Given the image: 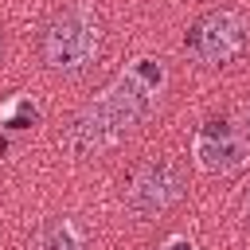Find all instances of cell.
<instances>
[{
	"label": "cell",
	"instance_id": "cell-6",
	"mask_svg": "<svg viewBox=\"0 0 250 250\" xmlns=\"http://www.w3.org/2000/svg\"><path fill=\"white\" fill-rule=\"evenodd\" d=\"M31 250H82V238H78L70 219H47L35 230V246Z\"/></svg>",
	"mask_w": 250,
	"mask_h": 250
},
{
	"label": "cell",
	"instance_id": "cell-1",
	"mask_svg": "<svg viewBox=\"0 0 250 250\" xmlns=\"http://www.w3.org/2000/svg\"><path fill=\"white\" fill-rule=\"evenodd\" d=\"M164 86H168V66H164V59H152V55L133 59L129 70H125L98 102H90V105L74 117V125H70L66 137H62V148H66L70 156H98V152L109 148L121 133H129L141 117H148V109L156 105V98H160Z\"/></svg>",
	"mask_w": 250,
	"mask_h": 250
},
{
	"label": "cell",
	"instance_id": "cell-7",
	"mask_svg": "<svg viewBox=\"0 0 250 250\" xmlns=\"http://www.w3.org/2000/svg\"><path fill=\"white\" fill-rule=\"evenodd\" d=\"M35 121H39V109H35L27 98H20L16 109L8 113V129H27V125H35Z\"/></svg>",
	"mask_w": 250,
	"mask_h": 250
},
{
	"label": "cell",
	"instance_id": "cell-5",
	"mask_svg": "<svg viewBox=\"0 0 250 250\" xmlns=\"http://www.w3.org/2000/svg\"><path fill=\"white\" fill-rule=\"evenodd\" d=\"M195 160L203 172H234L250 160V141L238 133V125H230L227 117H207L199 129H195Z\"/></svg>",
	"mask_w": 250,
	"mask_h": 250
},
{
	"label": "cell",
	"instance_id": "cell-4",
	"mask_svg": "<svg viewBox=\"0 0 250 250\" xmlns=\"http://www.w3.org/2000/svg\"><path fill=\"white\" fill-rule=\"evenodd\" d=\"M188 191L184 184V172L172 164V160H145L133 168V176L125 180V207L137 215V219H148V215H160L168 211L172 203H180Z\"/></svg>",
	"mask_w": 250,
	"mask_h": 250
},
{
	"label": "cell",
	"instance_id": "cell-10",
	"mask_svg": "<svg viewBox=\"0 0 250 250\" xmlns=\"http://www.w3.org/2000/svg\"><path fill=\"white\" fill-rule=\"evenodd\" d=\"M246 113H250V109H246Z\"/></svg>",
	"mask_w": 250,
	"mask_h": 250
},
{
	"label": "cell",
	"instance_id": "cell-9",
	"mask_svg": "<svg viewBox=\"0 0 250 250\" xmlns=\"http://www.w3.org/2000/svg\"><path fill=\"white\" fill-rule=\"evenodd\" d=\"M242 215H246V223H250V188L242 191Z\"/></svg>",
	"mask_w": 250,
	"mask_h": 250
},
{
	"label": "cell",
	"instance_id": "cell-3",
	"mask_svg": "<svg viewBox=\"0 0 250 250\" xmlns=\"http://www.w3.org/2000/svg\"><path fill=\"white\" fill-rule=\"evenodd\" d=\"M184 47H188V55H191L195 62H203V66H227V62L238 59L242 47H246V23H242V16L230 12V8L203 12V16L188 27Z\"/></svg>",
	"mask_w": 250,
	"mask_h": 250
},
{
	"label": "cell",
	"instance_id": "cell-8",
	"mask_svg": "<svg viewBox=\"0 0 250 250\" xmlns=\"http://www.w3.org/2000/svg\"><path fill=\"white\" fill-rule=\"evenodd\" d=\"M160 250H195V242H188V238H168Z\"/></svg>",
	"mask_w": 250,
	"mask_h": 250
},
{
	"label": "cell",
	"instance_id": "cell-2",
	"mask_svg": "<svg viewBox=\"0 0 250 250\" xmlns=\"http://www.w3.org/2000/svg\"><path fill=\"white\" fill-rule=\"evenodd\" d=\"M98 55V20L82 8H62L43 27V62L55 74H82Z\"/></svg>",
	"mask_w": 250,
	"mask_h": 250
}]
</instances>
